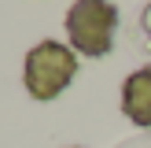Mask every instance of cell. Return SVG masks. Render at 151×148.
Instances as JSON below:
<instances>
[{
  "mask_svg": "<svg viewBox=\"0 0 151 148\" xmlns=\"http://www.w3.org/2000/svg\"><path fill=\"white\" fill-rule=\"evenodd\" d=\"M74 74H78V56L59 41H41L37 48H29L22 67V81L33 100H55Z\"/></svg>",
  "mask_w": 151,
  "mask_h": 148,
  "instance_id": "1",
  "label": "cell"
},
{
  "mask_svg": "<svg viewBox=\"0 0 151 148\" xmlns=\"http://www.w3.org/2000/svg\"><path fill=\"white\" fill-rule=\"evenodd\" d=\"M122 107L137 126H151V67L129 74L122 89Z\"/></svg>",
  "mask_w": 151,
  "mask_h": 148,
  "instance_id": "3",
  "label": "cell"
},
{
  "mask_svg": "<svg viewBox=\"0 0 151 148\" xmlns=\"http://www.w3.org/2000/svg\"><path fill=\"white\" fill-rule=\"evenodd\" d=\"M114 26H118V11L107 0H78V4L66 11L70 44L78 52H85V56H103V52H111Z\"/></svg>",
  "mask_w": 151,
  "mask_h": 148,
  "instance_id": "2",
  "label": "cell"
}]
</instances>
